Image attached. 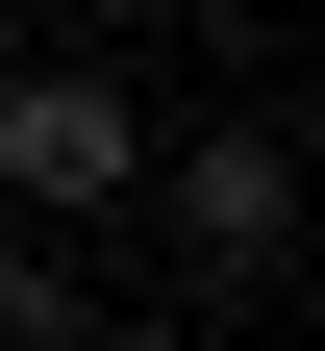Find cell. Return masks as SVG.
Here are the masks:
<instances>
[{
    "label": "cell",
    "mask_w": 325,
    "mask_h": 351,
    "mask_svg": "<svg viewBox=\"0 0 325 351\" xmlns=\"http://www.w3.org/2000/svg\"><path fill=\"white\" fill-rule=\"evenodd\" d=\"M125 176H151V125H125V75L101 51H51V75H0V201H125Z\"/></svg>",
    "instance_id": "6da1fadb"
},
{
    "label": "cell",
    "mask_w": 325,
    "mask_h": 351,
    "mask_svg": "<svg viewBox=\"0 0 325 351\" xmlns=\"http://www.w3.org/2000/svg\"><path fill=\"white\" fill-rule=\"evenodd\" d=\"M151 201H175V251H200V276H275V251H300V151H275V125L151 151Z\"/></svg>",
    "instance_id": "7a4b0ae2"
},
{
    "label": "cell",
    "mask_w": 325,
    "mask_h": 351,
    "mask_svg": "<svg viewBox=\"0 0 325 351\" xmlns=\"http://www.w3.org/2000/svg\"><path fill=\"white\" fill-rule=\"evenodd\" d=\"M0 351H101V301H75L51 251H0Z\"/></svg>",
    "instance_id": "3957f363"
}]
</instances>
